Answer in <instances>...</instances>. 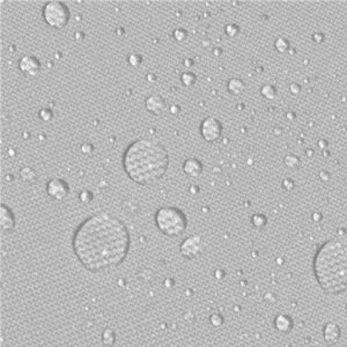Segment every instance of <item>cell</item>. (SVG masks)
Instances as JSON below:
<instances>
[{"mask_svg":"<svg viewBox=\"0 0 347 347\" xmlns=\"http://www.w3.org/2000/svg\"><path fill=\"white\" fill-rule=\"evenodd\" d=\"M313 271L325 294L338 295L346 292L347 241L333 237L324 242L314 256Z\"/></svg>","mask_w":347,"mask_h":347,"instance_id":"3","label":"cell"},{"mask_svg":"<svg viewBox=\"0 0 347 347\" xmlns=\"http://www.w3.org/2000/svg\"><path fill=\"white\" fill-rule=\"evenodd\" d=\"M41 69H42L41 62L35 56H23L19 62V69L29 78H35L40 74Z\"/></svg>","mask_w":347,"mask_h":347,"instance_id":"9","label":"cell"},{"mask_svg":"<svg viewBox=\"0 0 347 347\" xmlns=\"http://www.w3.org/2000/svg\"><path fill=\"white\" fill-rule=\"evenodd\" d=\"M227 89L231 94L233 95H240L246 89V84L237 78H231V80L227 82Z\"/></svg>","mask_w":347,"mask_h":347,"instance_id":"15","label":"cell"},{"mask_svg":"<svg viewBox=\"0 0 347 347\" xmlns=\"http://www.w3.org/2000/svg\"><path fill=\"white\" fill-rule=\"evenodd\" d=\"M127 63L130 64V66L132 68H139L142 63V57L139 55V53H131L129 57H127Z\"/></svg>","mask_w":347,"mask_h":347,"instance_id":"19","label":"cell"},{"mask_svg":"<svg viewBox=\"0 0 347 347\" xmlns=\"http://www.w3.org/2000/svg\"><path fill=\"white\" fill-rule=\"evenodd\" d=\"M183 171L186 176L189 177H198L200 174L203 173V164L198 159L195 158H190L186 159L183 163Z\"/></svg>","mask_w":347,"mask_h":347,"instance_id":"14","label":"cell"},{"mask_svg":"<svg viewBox=\"0 0 347 347\" xmlns=\"http://www.w3.org/2000/svg\"><path fill=\"white\" fill-rule=\"evenodd\" d=\"M0 226L2 233H11L15 228V218L11 208L1 204L0 206Z\"/></svg>","mask_w":347,"mask_h":347,"instance_id":"12","label":"cell"},{"mask_svg":"<svg viewBox=\"0 0 347 347\" xmlns=\"http://www.w3.org/2000/svg\"><path fill=\"white\" fill-rule=\"evenodd\" d=\"M173 37L176 42H184L187 38V31L182 28H177L173 31Z\"/></svg>","mask_w":347,"mask_h":347,"instance_id":"21","label":"cell"},{"mask_svg":"<svg viewBox=\"0 0 347 347\" xmlns=\"http://www.w3.org/2000/svg\"><path fill=\"white\" fill-rule=\"evenodd\" d=\"M154 222L159 231L169 237L181 236L187 228V218L184 212L170 206L159 208L155 212Z\"/></svg>","mask_w":347,"mask_h":347,"instance_id":"4","label":"cell"},{"mask_svg":"<svg viewBox=\"0 0 347 347\" xmlns=\"http://www.w3.org/2000/svg\"><path fill=\"white\" fill-rule=\"evenodd\" d=\"M79 199H80V202L84 203V204L91 203L92 199H93V193L88 190L81 191V192L79 193Z\"/></svg>","mask_w":347,"mask_h":347,"instance_id":"25","label":"cell"},{"mask_svg":"<svg viewBox=\"0 0 347 347\" xmlns=\"http://www.w3.org/2000/svg\"><path fill=\"white\" fill-rule=\"evenodd\" d=\"M199 131L206 142H214L221 137L222 125L220 120L215 117H206L200 124Z\"/></svg>","mask_w":347,"mask_h":347,"instance_id":"7","label":"cell"},{"mask_svg":"<svg viewBox=\"0 0 347 347\" xmlns=\"http://www.w3.org/2000/svg\"><path fill=\"white\" fill-rule=\"evenodd\" d=\"M197 81V76L193 72L186 71L181 74V82L185 86V87H191L196 84Z\"/></svg>","mask_w":347,"mask_h":347,"instance_id":"17","label":"cell"},{"mask_svg":"<svg viewBox=\"0 0 347 347\" xmlns=\"http://www.w3.org/2000/svg\"><path fill=\"white\" fill-rule=\"evenodd\" d=\"M145 107L146 110L148 111L149 114L155 115V116H159L161 115L163 111L167 109V103H165V100L160 95H151L145 100Z\"/></svg>","mask_w":347,"mask_h":347,"instance_id":"11","label":"cell"},{"mask_svg":"<svg viewBox=\"0 0 347 347\" xmlns=\"http://www.w3.org/2000/svg\"><path fill=\"white\" fill-rule=\"evenodd\" d=\"M209 323L214 327L221 326L222 324H224V317H222L220 314H212L211 316H209Z\"/></svg>","mask_w":347,"mask_h":347,"instance_id":"24","label":"cell"},{"mask_svg":"<svg viewBox=\"0 0 347 347\" xmlns=\"http://www.w3.org/2000/svg\"><path fill=\"white\" fill-rule=\"evenodd\" d=\"M262 94H263L264 97L270 98V100H271V98H275L277 92H276L275 87H272V86H270V85H266L262 88Z\"/></svg>","mask_w":347,"mask_h":347,"instance_id":"23","label":"cell"},{"mask_svg":"<svg viewBox=\"0 0 347 347\" xmlns=\"http://www.w3.org/2000/svg\"><path fill=\"white\" fill-rule=\"evenodd\" d=\"M20 176L25 183H35L37 181L36 170L31 167H24L20 170Z\"/></svg>","mask_w":347,"mask_h":347,"instance_id":"16","label":"cell"},{"mask_svg":"<svg viewBox=\"0 0 347 347\" xmlns=\"http://www.w3.org/2000/svg\"><path fill=\"white\" fill-rule=\"evenodd\" d=\"M131 237L126 225L109 212L85 219L72 238L75 257L86 270L100 273L116 269L127 257Z\"/></svg>","mask_w":347,"mask_h":347,"instance_id":"1","label":"cell"},{"mask_svg":"<svg viewBox=\"0 0 347 347\" xmlns=\"http://www.w3.org/2000/svg\"><path fill=\"white\" fill-rule=\"evenodd\" d=\"M189 60H190V59H185V62H184V64H185L186 66H189V65L191 66V65H192V64H193L192 62H189Z\"/></svg>","mask_w":347,"mask_h":347,"instance_id":"30","label":"cell"},{"mask_svg":"<svg viewBox=\"0 0 347 347\" xmlns=\"http://www.w3.org/2000/svg\"><path fill=\"white\" fill-rule=\"evenodd\" d=\"M42 17L46 23L53 29L60 30L68 25L71 13L68 6L62 1H47L42 8Z\"/></svg>","mask_w":347,"mask_h":347,"instance_id":"5","label":"cell"},{"mask_svg":"<svg viewBox=\"0 0 347 347\" xmlns=\"http://www.w3.org/2000/svg\"><path fill=\"white\" fill-rule=\"evenodd\" d=\"M206 249L205 242L199 235L186 237L180 246V253L185 259H196L202 256Z\"/></svg>","mask_w":347,"mask_h":347,"instance_id":"6","label":"cell"},{"mask_svg":"<svg viewBox=\"0 0 347 347\" xmlns=\"http://www.w3.org/2000/svg\"><path fill=\"white\" fill-rule=\"evenodd\" d=\"M251 222L256 228H264L266 225V218L263 214H254L251 218Z\"/></svg>","mask_w":347,"mask_h":347,"instance_id":"20","label":"cell"},{"mask_svg":"<svg viewBox=\"0 0 347 347\" xmlns=\"http://www.w3.org/2000/svg\"><path fill=\"white\" fill-rule=\"evenodd\" d=\"M342 338V329L335 322H327L323 327V339L327 345H336Z\"/></svg>","mask_w":347,"mask_h":347,"instance_id":"10","label":"cell"},{"mask_svg":"<svg viewBox=\"0 0 347 347\" xmlns=\"http://www.w3.org/2000/svg\"><path fill=\"white\" fill-rule=\"evenodd\" d=\"M80 149L84 154H91V153H93V151H94V146L92 144H89V142H84V144L81 145Z\"/></svg>","mask_w":347,"mask_h":347,"instance_id":"28","label":"cell"},{"mask_svg":"<svg viewBox=\"0 0 347 347\" xmlns=\"http://www.w3.org/2000/svg\"><path fill=\"white\" fill-rule=\"evenodd\" d=\"M102 340H103V344L107 346H113L115 344V340H116V336H115V332L113 330H104L103 335H102Z\"/></svg>","mask_w":347,"mask_h":347,"instance_id":"18","label":"cell"},{"mask_svg":"<svg viewBox=\"0 0 347 347\" xmlns=\"http://www.w3.org/2000/svg\"><path fill=\"white\" fill-rule=\"evenodd\" d=\"M346 314H347V304H346Z\"/></svg>","mask_w":347,"mask_h":347,"instance_id":"31","label":"cell"},{"mask_svg":"<svg viewBox=\"0 0 347 347\" xmlns=\"http://www.w3.org/2000/svg\"><path fill=\"white\" fill-rule=\"evenodd\" d=\"M169 110H170V113L173 114V115H177L181 111L180 107H178V106H171Z\"/></svg>","mask_w":347,"mask_h":347,"instance_id":"29","label":"cell"},{"mask_svg":"<svg viewBox=\"0 0 347 347\" xmlns=\"http://www.w3.org/2000/svg\"><path fill=\"white\" fill-rule=\"evenodd\" d=\"M238 30L240 29H238V27L236 24H228L227 27H226V34L231 37L236 36V35L238 34Z\"/></svg>","mask_w":347,"mask_h":347,"instance_id":"27","label":"cell"},{"mask_svg":"<svg viewBox=\"0 0 347 347\" xmlns=\"http://www.w3.org/2000/svg\"><path fill=\"white\" fill-rule=\"evenodd\" d=\"M273 325L280 333H289L294 327V321L287 314H278L273 320Z\"/></svg>","mask_w":347,"mask_h":347,"instance_id":"13","label":"cell"},{"mask_svg":"<svg viewBox=\"0 0 347 347\" xmlns=\"http://www.w3.org/2000/svg\"><path fill=\"white\" fill-rule=\"evenodd\" d=\"M275 46L279 52H284V51L288 47V43L287 41L284 40V38H278V40L276 41Z\"/></svg>","mask_w":347,"mask_h":347,"instance_id":"26","label":"cell"},{"mask_svg":"<svg viewBox=\"0 0 347 347\" xmlns=\"http://www.w3.org/2000/svg\"><path fill=\"white\" fill-rule=\"evenodd\" d=\"M38 116H40V119L43 120V122H50L53 117V113L51 109H47V108H44V109H41L40 113H38Z\"/></svg>","mask_w":347,"mask_h":347,"instance_id":"22","label":"cell"},{"mask_svg":"<svg viewBox=\"0 0 347 347\" xmlns=\"http://www.w3.org/2000/svg\"><path fill=\"white\" fill-rule=\"evenodd\" d=\"M169 154L155 140L141 138L127 146L123 167L129 178L140 185H151L163 177L169 167Z\"/></svg>","mask_w":347,"mask_h":347,"instance_id":"2","label":"cell"},{"mask_svg":"<svg viewBox=\"0 0 347 347\" xmlns=\"http://www.w3.org/2000/svg\"><path fill=\"white\" fill-rule=\"evenodd\" d=\"M46 192L49 197L55 200H63L69 196V186L64 180L53 178L46 184Z\"/></svg>","mask_w":347,"mask_h":347,"instance_id":"8","label":"cell"}]
</instances>
